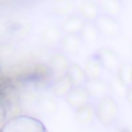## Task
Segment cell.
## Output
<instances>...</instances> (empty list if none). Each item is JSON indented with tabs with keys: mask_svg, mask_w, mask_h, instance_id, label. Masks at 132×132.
Returning <instances> with one entry per match:
<instances>
[{
	"mask_svg": "<svg viewBox=\"0 0 132 132\" xmlns=\"http://www.w3.org/2000/svg\"><path fill=\"white\" fill-rule=\"evenodd\" d=\"M74 118L76 123L82 128H90L94 126L95 122H97L94 101L74 110Z\"/></svg>",
	"mask_w": 132,
	"mask_h": 132,
	"instance_id": "ba28073f",
	"label": "cell"
},
{
	"mask_svg": "<svg viewBox=\"0 0 132 132\" xmlns=\"http://www.w3.org/2000/svg\"><path fill=\"white\" fill-rule=\"evenodd\" d=\"M85 88L89 92L93 101H96V100L102 98L103 96L109 94L107 81L104 80L102 77L88 79L87 82L85 84Z\"/></svg>",
	"mask_w": 132,
	"mask_h": 132,
	"instance_id": "8fae6325",
	"label": "cell"
},
{
	"mask_svg": "<svg viewBox=\"0 0 132 132\" xmlns=\"http://www.w3.org/2000/svg\"><path fill=\"white\" fill-rule=\"evenodd\" d=\"M96 120L104 128L117 127L120 120V107L118 101L110 94L94 101Z\"/></svg>",
	"mask_w": 132,
	"mask_h": 132,
	"instance_id": "6da1fadb",
	"label": "cell"
},
{
	"mask_svg": "<svg viewBox=\"0 0 132 132\" xmlns=\"http://www.w3.org/2000/svg\"><path fill=\"white\" fill-rule=\"evenodd\" d=\"M82 44L79 34H64L59 47L60 51L65 53L67 56H73L80 51Z\"/></svg>",
	"mask_w": 132,
	"mask_h": 132,
	"instance_id": "9c48e42d",
	"label": "cell"
},
{
	"mask_svg": "<svg viewBox=\"0 0 132 132\" xmlns=\"http://www.w3.org/2000/svg\"><path fill=\"white\" fill-rule=\"evenodd\" d=\"M37 109L45 116H54L58 109V104L57 101L52 96L41 93L38 101Z\"/></svg>",
	"mask_w": 132,
	"mask_h": 132,
	"instance_id": "44dd1931",
	"label": "cell"
},
{
	"mask_svg": "<svg viewBox=\"0 0 132 132\" xmlns=\"http://www.w3.org/2000/svg\"><path fill=\"white\" fill-rule=\"evenodd\" d=\"M40 95L41 92L34 84L24 85L18 93V100L20 107L23 109L26 108L27 110H32L33 108H37Z\"/></svg>",
	"mask_w": 132,
	"mask_h": 132,
	"instance_id": "5b68a950",
	"label": "cell"
},
{
	"mask_svg": "<svg viewBox=\"0 0 132 132\" xmlns=\"http://www.w3.org/2000/svg\"><path fill=\"white\" fill-rule=\"evenodd\" d=\"M107 85H108V91H109L110 95H112L113 97H117V98H125L126 97L128 87L120 79L117 72L110 73L108 80H107Z\"/></svg>",
	"mask_w": 132,
	"mask_h": 132,
	"instance_id": "ac0fdd59",
	"label": "cell"
},
{
	"mask_svg": "<svg viewBox=\"0 0 132 132\" xmlns=\"http://www.w3.org/2000/svg\"><path fill=\"white\" fill-rule=\"evenodd\" d=\"M100 11L103 14L119 19L124 12L126 4L121 0H99Z\"/></svg>",
	"mask_w": 132,
	"mask_h": 132,
	"instance_id": "9a60e30c",
	"label": "cell"
},
{
	"mask_svg": "<svg viewBox=\"0 0 132 132\" xmlns=\"http://www.w3.org/2000/svg\"><path fill=\"white\" fill-rule=\"evenodd\" d=\"M75 1L74 0H52L51 10L53 14L59 18H67L75 13Z\"/></svg>",
	"mask_w": 132,
	"mask_h": 132,
	"instance_id": "5bb4252c",
	"label": "cell"
},
{
	"mask_svg": "<svg viewBox=\"0 0 132 132\" xmlns=\"http://www.w3.org/2000/svg\"><path fill=\"white\" fill-rule=\"evenodd\" d=\"M64 100L69 105V107L73 110L78 109L91 102H93L89 92L84 87H73L68 94L64 97Z\"/></svg>",
	"mask_w": 132,
	"mask_h": 132,
	"instance_id": "52a82bcc",
	"label": "cell"
},
{
	"mask_svg": "<svg viewBox=\"0 0 132 132\" xmlns=\"http://www.w3.org/2000/svg\"><path fill=\"white\" fill-rule=\"evenodd\" d=\"M84 70H85V73H86L88 79L102 77L103 72L105 70L103 68V65H102L100 59L98 58V56L96 55L95 52L87 58V60L85 62Z\"/></svg>",
	"mask_w": 132,
	"mask_h": 132,
	"instance_id": "7c38bea8",
	"label": "cell"
},
{
	"mask_svg": "<svg viewBox=\"0 0 132 132\" xmlns=\"http://www.w3.org/2000/svg\"><path fill=\"white\" fill-rule=\"evenodd\" d=\"M121 1H123V2L125 3V4H127V3H128L129 1H131V0H121Z\"/></svg>",
	"mask_w": 132,
	"mask_h": 132,
	"instance_id": "484cf974",
	"label": "cell"
},
{
	"mask_svg": "<svg viewBox=\"0 0 132 132\" xmlns=\"http://www.w3.org/2000/svg\"><path fill=\"white\" fill-rule=\"evenodd\" d=\"M95 53L100 59L105 71L108 73H116L118 71V68L122 62L119 54L114 50L107 46H102L99 47Z\"/></svg>",
	"mask_w": 132,
	"mask_h": 132,
	"instance_id": "8992f818",
	"label": "cell"
},
{
	"mask_svg": "<svg viewBox=\"0 0 132 132\" xmlns=\"http://www.w3.org/2000/svg\"><path fill=\"white\" fill-rule=\"evenodd\" d=\"M125 99L127 100V102L130 104V106L132 107V86L128 87L127 89V93H126V97Z\"/></svg>",
	"mask_w": 132,
	"mask_h": 132,
	"instance_id": "cb8c5ba5",
	"label": "cell"
},
{
	"mask_svg": "<svg viewBox=\"0 0 132 132\" xmlns=\"http://www.w3.org/2000/svg\"><path fill=\"white\" fill-rule=\"evenodd\" d=\"M72 88H73L72 82L69 79V77L66 75L63 78L51 84L50 91L55 97H59V98H63L64 99V97L68 94V92Z\"/></svg>",
	"mask_w": 132,
	"mask_h": 132,
	"instance_id": "ffe728a7",
	"label": "cell"
},
{
	"mask_svg": "<svg viewBox=\"0 0 132 132\" xmlns=\"http://www.w3.org/2000/svg\"><path fill=\"white\" fill-rule=\"evenodd\" d=\"M120 79L127 86H132V63L131 62H122L117 71Z\"/></svg>",
	"mask_w": 132,
	"mask_h": 132,
	"instance_id": "7402d4cb",
	"label": "cell"
},
{
	"mask_svg": "<svg viewBox=\"0 0 132 132\" xmlns=\"http://www.w3.org/2000/svg\"><path fill=\"white\" fill-rule=\"evenodd\" d=\"M7 119H8L7 106H6L5 102H4V100L0 98V129L3 127V125L5 124Z\"/></svg>",
	"mask_w": 132,
	"mask_h": 132,
	"instance_id": "603a6c76",
	"label": "cell"
},
{
	"mask_svg": "<svg viewBox=\"0 0 132 132\" xmlns=\"http://www.w3.org/2000/svg\"><path fill=\"white\" fill-rule=\"evenodd\" d=\"M113 132H132V131L126 127H117Z\"/></svg>",
	"mask_w": 132,
	"mask_h": 132,
	"instance_id": "d4e9b609",
	"label": "cell"
},
{
	"mask_svg": "<svg viewBox=\"0 0 132 132\" xmlns=\"http://www.w3.org/2000/svg\"><path fill=\"white\" fill-rule=\"evenodd\" d=\"M1 132H48L42 122L34 116L20 113L7 119Z\"/></svg>",
	"mask_w": 132,
	"mask_h": 132,
	"instance_id": "7a4b0ae2",
	"label": "cell"
},
{
	"mask_svg": "<svg viewBox=\"0 0 132 132\" xmlns=\"http://www.w3.org/2000/svg\"><path fill=\"white\" fill-rule=\"evenodd\" d=\"M85 23L86 21L78 13H73L65 19L61 29L64 34H79Z\"/></svg>",
	"mask_w": 132,
	"mask_h": 132,
	"instance_id": "e0dca14e",
	"label": "cell"
},
{
	"mask_svg": "<svg viewBox=\"0 0 132 132\" xmlns=\"http://www.w3.org/2000/svg\"><path fill=\"white\" fill-rule=\"evenodd\" d=\"M70 64H71V61L69 59V56H67L62 51L56 52L50 59L48 66H47L48 68L47 75L51 84L66 76L68 69L70 67Z\"/></svg>",
	"mask_w": 132,
	"mask_h": 132,
	"instance_id": "3957f363",
	"label": "cell"
},
{
	"mask_svg": "<svg viewBox=\"0 0 132 132\" xmlns=\"http://www.w3.org/2000/svg\"><path fill=\"white\" fill-rule=\"evenodd\" d=\"M63 35H64V33H63L61 27H59L55 24H52V25H47L46 27L43 28V30L41 32V39L45 45L54 47L57 45L59 46Z\"/></svg>",
	"mask_w": 132,
	"mask_h": 132,
	"instance_id": "4fadbf2b",
	"label": "cell"
},
{
	"mask_svg": "<svg viewBox=\"0 0 132 132\" xmlns=\"http://www.w3.org/2000/svg\"><path fill=\"white\" fill-rule=\"evenodd\" d=\"M67 76L71 80L73 87H84L88 80L84 67H81L78 63L71 62L67 72Z\"/></svg>",
	"mask_w": 132,
	"mask_h": 132,
	"instance_id": "d6986e66",
	"label": "cell"
},
{
	"mask_svg": "<svg viewBox=\"0 0 132 132\" xmlns=\"http://www.w3.org/2000/svg\"><path fill=\"white\" fill-rule=\"evenodd\" d=\"M79 36L81 38V41L84 44L92 46L98 43L99 39L101 38V35L99 33L98 28L96 27L95 23L92 22H86L82 30L79 33Z\"/></svg>",
	"mask_w": 132,
	"mask_h": 132,
	"instance_id": "2e32d148",
	"label": "cell"
},
{
	"mask_svg": "<svg viewBox=\"0 0 132 132\" xmlns=\"http://www.w3.org/2000/svg\"><path fill=\"white\" fill-rule=\"evenodd\" d=\"M101 37L114 39L122 34V25L119 19L101 13L95 22Z\"/></svg>",
	"mask_w": 132,
	"mask_h": 132,
	"instance_id": "277c9868",
	"label": "cell"
},
{
	"mask_svg": "<svg viewBox=\"0 0 132 132\" xmlns=\"http://www.w3.org/2000/svg\"><path fill=\"white\" fill-rule=\"evenodd\" d=\"M0 132H1V129H0Z\"/></svg>",
	"mask_w": 132,
	"mask_h": 132,
	"instance_id": "4316f807",
	"label": "cell"
},
{
	"mask_svg": "<svg viewBox=\"0 0 132 132\" xmlns=\"http://www.w3.org/2000/svg\"><path fill=\"white\" fill-rule=\"evenodd\" d=\"M78 14L86 22L95 23L101 14L98 2L95 0H81L78 6Z\"/></svg>",
	"mask_w": 132,
	"mask_h": 132,
	"instance_id": "30bf717a",
	"label": "cell"
}]
</instances>
